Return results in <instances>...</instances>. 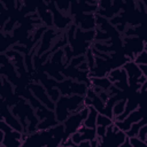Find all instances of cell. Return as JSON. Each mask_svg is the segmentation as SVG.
<instances>
[{
    "instance_id": "8fae6325",
    "label": "cell",
    "mask_w": 147,
    "mask_h": 147,
    "mask_svg": "<svg viewBox=\"0 0 147 147\" xmlns=\"http://www.w3.org/2000/svg\"><path fill=\"white\" fill-rule=\"evenodd\" d=\"M90 108V113L87 115V117L84 121V125L87 127H96V119H98V115L99 111L93 107V106H87Z\"/></svg>"
},
{
    "instance_id": "9c48e42d",
    "label": "cell",
    "mask_w": 147,
    "mask_h": 147,
    "mask_svg": "<svg viewBox=\"0 0 147 147\" xmlns=\"http://www.w3.org/2000/svg\"><path fill=\"white\" fill-rule=\"evenodd\" d=\"M55 36H56V31L52 28H47V30L45 31V33L42 34V37L40 39L39 49L37 51V55H41V54L51 51V46H52V42H53Z\"/></svg>"
},
{
    "instance_id": "ac0fdd59",
    "label": "cell",
    "mask_w": 147,
    "mask_h": 147,
    "mask_svg": "<svg viewBox=\"0 0 147 147\" xmlns=\"http://www.w3.org/2000/svg\"><path fill=\"white\" fill-rule=\"evenodd\" d=\"M136 63H138L139 65H141V64H147V52L144 49L141 53H139L136 57H134V60H133Z\"/></svg>"
},
{
    "instance_id": "8992f818",
    "label": "cell",
    "mask_w": 147,
    "mask_h": 147,
    "mask_svg": "<svg viewBox=\"0 0 147 147\" xmlns=\"http://www.w3.org/2000/svg\"><path fill=\"white\" fill-rule=\"evenodd\" d=\"M29 88L31 90V92L33 93V95L47 108L49 109H55V102L49 98L46 87L40 83V82H33L31 80V83L29 84Z\"/></svg>"
},
{
    "instance_id": "52a82bcc",
    "label": "cell",
    "mask_w": 147,
    "mask_h": 147,
    "mask_svg": "<svg viewBox=\"0 0 147 147\" xmlns=\"http://www.w3.org/2000/svg\"><path fill=\"white\" fill-rule=\"evenodd\" d=\"M107 76L110 79V82L116 87H118L119 90L124 91L129 87V76H127V72L125 71V69L123 67L115 68V69L110 70V72Z\"/></svg>"
},
{
    "instance_id": "d6986e66",
    "label": "cell",
    "mask_w": 147,
    "mask_h": 147,
    "mask_svg": "<svg viewBox=\"0 0 147 147\" xmlns=\"http://www.w3.org/2000/svg\"><path fill=\"white\" fill-rule=\"evenodd\" d=\"M70 138L72 139V141L75 142V145H76V146H79V144L84 140V139H83V136H82V133H80L79 131L74 132V133L70 136Z\"/></svg>"
},
{
    "instance_id": "603a6c76",
    "label": "cell",
    "mask_w": 147,
    "mask_h": 147,
    "mask_svg": "<svg viewBox=\"0 0 147 147\" xmlns=\"http://www.w3.org/2000/svg\"><path fill=\"white\" fill-rule=\"evenodd\" d=\"M140 68H141V70H142V74L147 77V64H141Z\"/></svg>"
},
{
    "instance_id": "2e32d148",
    "label": "cell",
    "mask_w": 147,
    "mask_h": 147,
    "mask_svg": "<svg viewBox=\"0 0 147 147\" xmlns=\"http://www.w3.org/2000/svg\"><path fill=\"white\" fill-rule=\"evenodd\" d=\"M47 93H48L49 98H51V99H52L54 102H56V101L60 99V96L62 95L57 86H55V87H52V88H48V90H47Z\"/></svg>"
},
{
    "instance_id": "30bf717a",
    "label": "cell",
    "mask_w": 147,
    "mask_h": 147,
    "mask_svg": "<svg viewBox=\"0 0 147 147\" xmlns=\"http://www.w3.org/2000/svg\"><path fill=\"white\" fill-rule=\"evenodd\" d=\"M91 85L100 87L103 91H108L113 83L110 82V79L108 78V76H103V77H91Z\"/></svg>"
},
{
    "instance_id": "e0dca14e",
    "label": "cell",
    "mask_w": 147,
    "mask_h": 147,
    "mask_svg": "<svg viewBox=\"0 0 147 147\" xmlns=\"http://www.w3.org/2000/svg\"><path fill=\"white\" fill-rule=\"evenodd\" d=\"M130 144H131V147H147L146 141L141 140L139 137H131Z\"/></svg>"
},
{
    "instance_id": "5b68a950",
    "label": "cell",
    "mask_w": 147,
    "mask_h": 147,
    "mask_svg": "<svg viewBox=\"0 0 147 147\" xmlns=\"http://www.w3.org/2000/svg\"><path fill=\"white\" fill-rule=\"evenodd\" d=\"M145 47V41L137 37H123V53L130 59V60H134V57L141 53L144 51Z\"/></svg>"
},
{
    "instance_id": "4fadbf2b",
    "label": "cell",
    "mask_w": 147,
    "mask_h": 147,
    "mask_svg": "<svg viewBox=\"0 0 147 147\" xmlns=\"http://www.w3.org/2000/svg\"><path fill=\"white\" fill-rule=\"evenodd\" d=\"M147 123V121L146 119H140L139 122H136V123H133L132 125H131V127L125 132L126 133V136L129 137V138H131V137H138V132H139V129L144 125V124H146Z\"/></svg>"
},
{
    "instance_id": "6da1fadb",
    "label": "cell",
    "mask_w": 147,
    "mask_h": 147,
    "mask_svg": "<svg viewBox=\"0 0 147 147\" xmlns=\"http://www.w3.org/2000/svg\"><path fill=\"white\" fill-rule=\"evenodd\" d=\"M85 106L84 95L71 94V95H61L60 99L55 102V115L59 123H63L70 114L80 111Z\"/></svg>"
},
{
    "instance_id": "44dd1931",
    "label": "cell",
    "mask_w": 147,
    "mask_h": 147,
    "mask_svg": "<svg viewBox=\"0 0 147 147\" xmlns=\"http://www.w3.org/2000/svg\"><path fill=\"white\" fill-rule=\"evenodd\" d=\"M95 130H96L98 139H101L102 137H105V134H106V132H107V126H103V125H96Z\"/></svg>"
},
{
    "instance_id": "ba28073f",
    "label": "cell",
    "mask_w": 147,
    "mask_h": 147,
    "mask_svg": "<svg viewBox=\"0 0 147 147\" xmlns=\"http://www.w3.org/2000/svg\"><path fill=\"white\" fill-rule=\"evenodd\" d=\"M142 117H144V114H142L141 109H140V108H137V109L132 110L123 121H114V123H115L121 130H123V131L126 132V131L131 127V125H132L133 123L139 122L140 119H142Z\"/></svg>"
},
{
    "instance_id": "9a60e30c",
    "label": "cell",
    "mask_w": 147,
    "mask_h": 147,
    "mask_svg": "<svg viewBox=\"0 0 147 147\" xmlns=\"http://www.w3.org/2000/svg\"><path fill=\"white\" fill-rule=\"evenodd\" d=\"M114 123V119L113 118H110L109 116H107V115H105V114H101V113H99V115H98V119H96V125H103V126H109V125H111Z\"/></svg>"
},
{
    "instance_id": "ffe728a7",
    "label": "cell",
    "mask_w": 147,
    "mask_h": 147,
    "mask_svg": "<svg viewBox=\"0 0 147 147\" xmlns=\"http://www.w3.org/2000/svg\"><path fill=\"white\" fill-rule=\"evenodd\" d=\"M138 137L141 139V140H145L147 139V123L144 124L140 129H139V132H138Z\"/></svg>"
},
{
    "instance_id": "7c38bea8",
    "label": "cell",
    "mask_w": 147,
    "mask_h": 147,
    "mask_svg": "<svg viewBox=\"0 0 147 147\" xmlns=\"http://www.w3.org/2000/svg\"><path fill=\"white\" fill-rule=\"evenodd\" d=\"M78 131L82 133L84 140H91V141H92V140H94V139L98 138V136H96V130H95L94 127H87V126H85V125L83 124Z\"/></svg>"
},
{
    "instance_id": "277c9868",
    "label": "cell",
    "mask_w": 147,
    "mask_h": 147,
    "mask_svg": "<svg viewBox=\"0 0 147 147\" xmlns=\"http://www.w3.org/2000/svg\"><path fill=\"white\" fill-rule=\"evenodd\" d=\"M127 138L125 131L121 130L115 123L107 127L105 137L99 139L100 146H122V144Z\"/></svg>"
},
{
    "instance_id": "5bb4252c",
    "label": "cell",
    "mask_w": 147,
    "mask_h": 147,
    "mask_svg": "<svg viewBox=\"0 0 147 147\" xmlns=\"http://www.w3.org/2000/svg\"><path fill=\"white\" fill-rule=\"evenodd\" d=\"M125 106H126V99L123 98V99H119L115 102L114 105V108H113V114H114V118L118 115H121L124 110H125Z\"/></svg>"
},
{
    "instance_id": "3957f363",
    "label": "cell",
    "mask_w": 147,
    "mask_h": 147,
    "mask_svg": "<svg viewBox=\"0 0 147 147\" xmlns=\"http://www.w3.org/2000/svg\"><path fill=\"white\" fill-rule=\"evenodd\" d=\"M88 113H90V108L86 106L80 111H76V113H72V114L69 115V117L63 122L64 127H65L64 140L63 141H65L74 132H76V131H78L80 129V126L84 124V121L87 117Z\"/></svg>"
},
{
    "instance_id": "7402d4cb",
    "label": "cell",
    "mask_w": 147,
    "mask_h": 147,
    "mask_svg": "<svg viewBox=\"0 0 147 147\" xmlns=\"http://www.w3.org/2000/svg\"><path fill=\"white\" fill-rule=\"evenodd\" d=\"M79 147H92L91 140H83V141L79 144Z\"/></svg>"
},
{
    "instance_id": "7a4b0ae2",
    "label": "cell",
    "mask_w": 147,
    "mask_h": 147,
    "mask_svg": "<svg viewBox=\"0 0 147 147\" xmlns=\"http://www.w3.org/2000/svg\"><path fill=\"white\" fill-rule=\"evenodd\" d=\"M0 130L5 132L3 140L1 142V147H22L24 132L14 130L3 118L0 121Z\"/></svg>"
}]
</instances>
